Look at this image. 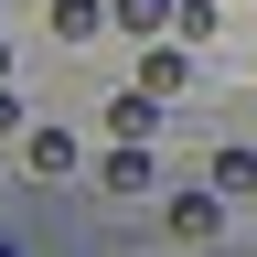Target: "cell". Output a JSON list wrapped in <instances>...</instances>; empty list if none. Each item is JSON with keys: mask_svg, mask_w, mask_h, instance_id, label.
<instances>
[{"mask_svg": "<svg viewBox=\"0 0 257 257\" xmlns=\"http://www.w3.org/2000/svg\"><path fill=\"white\" fill-rule=\"evenodd\" d=\"M22 172L32 182H64V172H75V128H64V118H32L22 128Z\"/></svg>", "mask_w": 257, "mask_h": 257, "instance_id": "1", "label": "cell"}, {"mask_svg": "<svg viewBox=\"0 0 257 257\" xmlns=\"http://www.w3.org/2000/svg\"><path fill=\"white\" fill-rule=\"evenodd\" d=\"M161 107H172V96H150V86H118V96H107V128H118V140H161Z\"/></svg>", "mask_w": 257, "mask_h": 257, "instance_id": "2", "label": "cell"}, {"mask_svg": "<svg viewBox=\"0 0 257 257\" xmlns=\"http://www.w3.org/2000/svg\"><path fill=\"white\" fill-rule=\"evenodd\" d=\"M96 182H107V193H150V182H161V161H150V140H118L107 161H96Z\"/></svg>", "mask_w": 257, "mask_h": 257, "instance_id": "3", "label": "cell"}, {"mask_svg": "<svg viewBox=\"0 0 257 257\" xmlns=\"http://www.w3.org/2000/svg\"><path fill=\"white\" fill-rule=\"evenodd\" d=\"M214 225H225V193H214V182H204V193H172V236H182V246H204Z\"/></svg>", "mask_w": 257, "mask_h": 257, "instance_id": "4", "label": "cell"}, {"mask_svg": "<svg viewBox=\"0 0 257 257\" xmlns=\"http://www.w3.org/2000/svg\"><path fill=\"white\" fill-rule=\"evenodd\" d=\"M204 182L225 193V204H246V193H257V150H246V140H236V150H214V161H204Z\"/></svg>", "mask_w": 257, "mask_h": 257, "instance_id": "5", "label": "cell"}, {"mask_svg": "<svg viewBox=\"0 0 257 257\" xmlns=\"http://www.w3.org/2000/svg\"><path fill=\"white\" fill-rule=\"evenodd\" d=\"M54 32H64V43H96V32H107L118 11H107V0H54V11H43Z\"/></svg>", "mask_w": 257, "mask_h": 257, "instance_id": "6", "label": "cell"}, {"mask_svg": "<svg viewBox=\"0 0 257 257\" xmlns=\"http://www.w3.org/2000/svg\"><path fill=\"white\" fill-rule=\"evenodd\" d=\"M107 11H118V32H140V43H150V32H172L182 0H107Z\"/></svg>", "mask_w": 257, "mask_h": 257, "instance_id": "7", "label": "cell"}, {"mask_svg": "<svg viewBox=\"0 0 257 257\" xmlns=\"http://www.w3.org/2000/svg\"><path fill=\"white\" fill-rule=\"evenodd\" d=\"M172 32H182V43H214V32H225V11H214V0H182V11H172Z\"/></svg>", "mask_w": 257, "mask_h": 257, "instance_id": "8", "label": "cell"}, {"mask_svg": "<svg viewBox=\"0 0 257 257\" xmlns=\"http://www.w3.org/2000/svg\"><path fill=\"white\" fill-rule=\"evenodd\" d=\"M11 128H22V96H11V86H0V140H11Z\"/></svg>", "mask_w": 257, "mask_h": 257, "instance_id": "9", "label": "cell"}, {"mask_svg": "<svg viewBox=\"0 0 257 257\" xmlns=\"http://www.w3.org/2000/svg\"><path fill=\"white\" fill-rule=\"evenodd\" d=\"M0 86H11V43H0Z\"/></svg>", "mask_w": 257, "mask_h": 257, "instance_id": "10", "label": "cell"}]
</instances>
